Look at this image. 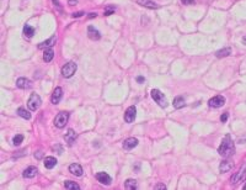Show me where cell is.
Listing matches in <instances>:
<instances>
[{
  "label": "cell",
  "instance_id": "6da1fadb",
  "mask_svg": "<svg viewBox=\"0 0 246 190\" xmlns=\"http://www.w3.org/2000/svg\"><path fill=\"white\" fill-rule=\"evenodd\" d=\"M218 153L220 156L225 157V158L234 153V142H233L231 137L229 135H226L223 138V141H221V143H220V146L218 148Z\"/></svg>",
  "mask_w": 246,
  "mask_h": 190
},
{
  "label": "cell",
  "instance_id": "7a4b0ae2",
  "mask_svg": "<svg viewBox=\"0 0 246 190\" xmlns=\"http://www.w3.org/2000/svg\"><path fill=\"white\" fill-rule=\"evenodd\" d=\"M150 95H151V98H153V100L159 106H161V107H166L167 106V99H166V96L164 95L159 89H153L151 92H150Z\"/></svg>",
  "mask_w": 246,
  "mask_h": 190
},
{
  "label": "cell",
  "instance_id": "3957f363",
  "mask_svg": "<svg viewBox=\"0 0 246 190\" xmlns=\"http://www.w3.org/2000/svg\"><path fill=\"white\" fill-rule=\"evenodd\" d=\"M78 69V65L76 63H74V62H68L67 64H64V67L62 68V76L64 78H70L73 77L74 74H75Z\"/></svg>",
  "mask_w": 246,
  "mask_h": 190
},
{
  "label": "cell",
  "instance_id": "277c9868",
  "mask_svg": "<svg viewBox=\"0 0 246 190\" xmlns=\"http://www.w3.org/2000/svg\"><path fill=\"white\" fill-rule=\"evenodd\" d=\"M68 120H69V114L68 112H64V111L59 112L54 119V126L58 127V128H63L68 123Z\"/></svg>",
  "mask_w": 246,
  "mask_h": 190
},
{
  "label": "cell",
  "instance_id": "5b68a950",
  "mask_svg": "<svg viewBox=\"0 0 246 190\" xmlns=\"http://www.w3.org/2000/svg\"><path fill=\"white\" fill-rule=\"evenodd\" d=\"M42 101H41V98L37 95V94H31L28 101H27V106L31 111H36L38 107L41 106Z\"/></svg>",
  "mask_w": 246,
  "mask_h": 190
},
{
  "label": "cell",
  "instance_id": "8992f818",
  "mask_svg": "<svg viewBox=\"0 0 246 190\" xmlns=\"http://www.w3.org/2000/svg\"><path fill=\"white\" fill-rule=\"evenodd\" d=\"M135 116H137V109H135V106H129L128 109L126 110V114H124V121L127 123H132L135 120Z\"/></svg>",
  "mask_w": 246,
  "mask_h": 190
},
{
  "label": "cell",
  "instance_id": "52a82bcc",
  "mask_svg": "<svg viewBox=\"0 0 246 190\" xmlns=\"http://www.w3.org/2000/svg\"><path fill=\"white\" fill-rule=\"evenodd\" d=\"M225 104V98L221 96V95H217L214 98H212L210 100L208 101V105L210 107H220Z\"/></svg>",
  "mask_w": 246,
  "mask_h": 190
},
{
  "label": "cell",
  "instance_id": "ba28073f",
  "mask_svg": "<svg viewBox=\"0 0 246 190\" xmlns=\"http://www.w3.org/2000/svg\"><path fill=\"white\" fill-rule=\"evenodd\" d=\"M246 178V166H244L239 172L235 173V175L231 179V183L233 184H237V183H241V181Z\"/></svg>",
  "mask_w": 246,
  "mask_h": 190
},
{
  "label": "cell",
  "instance_id": "9c48e42d",
  "mask_svg": "<svg viewBox=\"0 0 246 190\" xmlns=\"http://www.w3.org/2000/svg\"><path fill=\"white\" fill-rule=\"evenodd\" d=\"M96 179L100 181V183L105 184V185H110L111 181H112L111 177L107 174V173H105V172H98L96 174Z\"/></svg>",
  "mask_w": 246,
  "mask_h": 190
},
{
  "label": "cell",
  "instance_id": "30bf717a",
  "mask_svg": "<svg viewBox=\"0 0 246 190\" xmlns=\"http://www.w3.org/2000/svg\"><path fill=\"white\" fill-rule=\"evenodd\" d=\"M137 146H138V139L135 137H129V138L123 141V148L127 150V151L133 150V148L137 147Z\"/></svg>",
  "mask_w": 246,
  "mask_h": 190
},
{
  "label": "cell",
  "instance_id": "8fae6325",
  "mask_svg": "<svg viewBox=\"0 0 246 190\" xmlns=\"http://www.w3.org/2000/svg\"><path fill=\"white\" fill-rule=\"evenodd\" d=\"M233 167H234L233 161H230V159H225V161H223V162L220 163L219 170H220V173H226V172H229V170H231Z\"/></svg>",
  "mask_w": 246,
  "mask_h": 190
},
{
  "label": "cell",
  "instance_id": "7c38bea8",
  "mask_svg": "<svg viewBox=\"0 0 246 190\" xmlns=\"http://www.w3.org/2000/svg\"><path fill=\"white\" fill-rule=\"evenodd\" d=\"M69 172L71 174H74L75 177H81L83 175V167L78 163H73L69 166Z\"/></svg>",
  "mask_w": 246,
  "mask_h": 190
},
{
  "label": "cell",
  "instance_id": "4fadbf2b",
  "mask_svg": "<svg viewBox=\"0 0 246 190\" xmlns=\"http://www.w3.org/2000/svg\"><path fill=\"white\" fill-rule=\"evenodd\" d=\"M62 96H63V90H62V88H59V87L55 88L54 92H53V94H52V98H51L52 104H58L60 101Z\"/></svg>",
  "mask_w": 246,
  "mask_h": 190
},
{
  "label": "cell",
  "instance_id": "5bb4252c",
  "mask_svg": "<svg viewBox=\"0 0 246 190\" xmlns=\"http://www.w3.org/2000/svg\"><path fill=\"white\" fill-rule=\"evenodd\" d=\"M87 36H89L90 40H92V41H97V40L101 38L100 32H98L94 26H89L87 27Z\"/></svg>",
  "mask_w": 246,
  "mask_h": 190
},
{
  "label": "cell",
  "instance_id": "9a60e30c",
  "mask_svg": "<svg viewBox=\"0 0 246 190\" xmlns=\"http://www.w3.org/2000/svg\"><path fill=\"white\" fill-rule=\"evenodd\" d=\"M55 42H57V37H55V36H52V37H49L48 40H46L44 42L39 43V45H38V48H39V49H43V48H51L52 46H54V45H55Z\"/></svg>",
  "mask_w": 246,
  "mask_h": 190
},
{
  "label": "cell",
  "instance_id": "2e32d148",
  "mask_svg": "<svg viewBox=\"0 0 246 190\" xmlns=\"http://www.w3.org/2000/svg\"><path fill=\"white\" fill-rule=\"evenodd\" d=\"M16 85L20 89H28L31 87V81L27 78H19L17 81H16Z\"/></svg>",
  "mask_w": 246,
  "mask_h": 190
},
{
  "label": "cell",
  "instance_id": "e0dca14e",
  "mask_svg": "<svg viewBox=\"0 0 246 190\" xmlns=\"http://www.w3.org/2000/svg\"><path fill=\"white\" fill-rule=\"evenodd\" d=\"M78 137V135H76V132L74 131V130H68V132L67 134L64 135V139L67 141L69 145H71L74 141H75V138Z\"/></svg>",
  "mask_w": 246,
  "mask_h": 190
},
{
  "label": "cell",
  "instance_id": "ac0fdd59",
  "mask_svg": "<svg viewBox=\"0 0 246 190\" xmlns=\"http://www.w3.org/2000/svg\"><path fill=\"white\" fill-rule=\"evenodd\" d=\"M137 3L142 6H145L148 9H158L159 5L155 4L154 1H150V0H137Z\"/></svg>",
  "mask_w": 246,
  "mask_h": 190
},
{
  "label": "cell",
  "instance_id": "d6986e66",
  "mask_svg": "<svg viewBox=\"0 0 246 190\" xmlns=\"http://www.w3.org/2000/svg\"><path fill=\"white\" fill-rule=\"evenodd\" d=\"M37 173H38V169L36 167H28L27 169H25L23 177L25 178H33L37 175Z\"/></svg>",
  "mask_w": 246,
  "mask_h": 190
},
{
  "label": "cell",
  "instance_id": "ffe728a7",
  "mask_svg": "<svg viewBox=\"0 0 246 190\" xmlns=\"http://www.w3.org/2000/svg\"><path fill=\"white\" fill-rule=\"evenodd\" d=\"M57 166V159L54 157H46L44 158V167L47 169H52Z\"/></svg>",
  "mask_w": 246,
  "mask_h": 190
},
{
  "label": "cell",
  "instance_id": "44dd1931",
  "mask_svg": "<svg viewBox=\"0 0 246 190\" xmlns=\"http://www.w3.org/2000/svg\"><path fill=\"white\" fill-rule=\"evenodd\" d=\"M231 54V48L230 47H225L223 49H219V51L215 52V56L218 58H224V57H228Z\"/></svg>",
  "mask_w": 246,
  "mask_h": 190
},
{
  "label": "cell",
  "instance_id": "7402d4cb",
  "mask_svg": "<svg viewBox=\"0 0 246 190\" xmlns=\"http://www.w3.org/2000/svg\"><path fill=\"white\" fill-rule=\"evenodd\" d=\"M53 57H54V52L52 51L51 48H47L46 51H44V54H43V61L46 63H49V62L53 59Z\"/></svg>",
  "mask_w": 246,
  "mask_h": 190
},
{
  "label": "cell",
  "instance_id": "603a6c76",
  "mask_svg": "<svg viewBox=\"0 0 246 190\" xmlns=\"http://www.w3.org/2000/svg\"><path fill=\"white\" fill-rule=\"evenodd\" d=\"M17 114H19V116L20 117H22V119H25V120H30L31 119V114H30V111H27L25 107H19L17 109Z\"/></svg>",
  "mask_w": 246,
  "mask_h": 190
},
{
  "label": "cell",
  "instance_id": "cb8c5ba5",
  "mask_svg": "<svg viewBox=\"0 0 246 190\" xmlns=\"http://www.w3.org/2000/svg\"><path fill=\"white\" fill-rule=\"evenodd\" d=\"M23 35L26 36V37H32L35 35V29L31 26V25H25V27H23Z\"/></svg>",
  "mask_w": 246,
  "mask_h": 190
},
{
  "label": "cell",
  "instance_id": "d4e9b609",
  "mask_svg": "<svg viewBox=\"0 0 246 190\" xmlns=\"http://www.w3.org/2000/svg\"><path fill=\"white\" fill-rule=\"evenodd\" d=\"M186 104H185V98L182 96H176L175 98V100H174V106L176 107V109H181V107H183Z\"/></svg>",
  "mask_w": 246,
  "mask_h": 190
},
{
  "label": "cell",
  "instance_id": "484cf974",
  "mask_svg": "<svg viewBox=\"0 0 246 190\" xmlns=\"http://www.w3.org/2000/svg\"><path fill=\"white\" fill-rule=\"evenodd\" d=\"M124 186L126 189L128 190H133V189H137V181L134 179H127L126 183H124Z\"/></svg>",
  "mask_w": 246,
  "mask_h": 190
},
{
  "label": "cell",
  "instance_id": "4316f807",
  "mask_svg": "<svg viewBox=\"0 0 246 190\" xmlns=\"http://www.w3.org/2000/svg\"><path fill=\"white\" fill-rule=\"evenodd\" d=\"M64 186H65V189H68V190H79L80 189V186L76 184V183H74V181H65V184H64Z\"/></svg>",
  "mask_w": 246,
  "mask_h": 190
},
{
  "label": "cell",
  "instance_id": "83f0119b",
  "mask_svg": "<svg viewBox=\"0 0 246 190\" xmlns=\"http://www.w3.org/2000/svg\"><path fill=\"white\" fill-rule=\"evenodd\" d=\"M23 141V135H16L14 138H12V143L15 146H19L20 143H22Z\"/></svg>",
  "mask_w": 246,
  "mask_h": 190
},
{
  "label": "cell",
  "instance_id": "f1b7e54d",
  "mask_svg": "<svg viewBox=\"0 0 246 190\" xmlns=\"http://www.w3.org/2000/svg\"><path fill=\"white\" fill-rule=\"evenodd\" d=\"M114 10H116V9H114L113 6H108L107 9H106V11H105V16H110V15H112V14L114 12Z\"/></svg>",
  "mask_w": 246,
  "mask_h": 190
},
{
  "label": "cell",
  "instance_id": "f546056e",
  "mask_svg": "<svg viewBox=\"0 0 246 190\" xmlns=\"http://www.w3.org/2000/svg\"><path fill=\"white\" fill-rule=\"evenodd\" d=\"M228 117H229V114H228V112H224V114L220 116V121H221V122H225V121L228 120Z\"/></svg>",
  "mask_w": 246,
  "mask_h": 190
},
{
  "label": "cell",
  "instance_id": "4dcf8cb0",
  "mask_svg": "<svg viewBox=\"0 0 246 190\" xmlns=\"http://www.w3.org/2000/svg\"><path fill=\"white\" fill-rule=\"evenodd\" d=\"M83 15H84V11H78V12H73L71 16L76 19V18H80V16H83Z\"/></svg>",
  "mask_w": 246,
  "mask_h": 190
},
{
  "label": "cell",
  "instance_id": "1f68e13d",
  "mask_svg": "<svg viewBox=\"0 0 246 190\" xmlns=\"http://www.w3.org/2000/svg\"><path fill=\"white\" fill-rule=\"evenodd\" d=\"M183 5H192L194 3V0H181Z\"/></svg>",
  "mask_w": 246,
  "mask_h": 190
},
{
  "label": "cell",
  "instance_id": "d6a6232c",
  "mask_svg": "<svg viewBox=\"0 0 246 190\" xmlns=\"http://www.w3.org/2000/svg\"><path fill=\"white\" fill-rule=\"evenodd\" d=\"M137 81H138V83H140V84H142V83H144V81H145V78H144V77H142V76H139V77H137Z\"/></svg>",
  "mask_w": 246,
  "mask_h": 190
},
{
  "label": "cell",
  "instance_id": "836d02e7",
  "mask_svg": "<svg viewBox=\"0 0 246 190\" xmlns=\"http://www.w3.org/2000/svg\"><path fill=\"white\" fill-rule=\"evenodd\" d=\"M154 189H166V186L164 185V184H158V185H155Z\"/></svg>",
  "mask_w": 246,
  "mask_h": 190
},
{
  "label": "cell",
  "instance_id": "e575fe53",
  "mask_svg": "<svg viewBox=\"0 0 246 190\" xmlns=\"http://www.w3.org/2000/svg\"><path fill=\"white\" fill-rule=\"evenodd\" d=\"M68 4H69V5H76V4H78V0H69Z\"/></svg>",
  "mask_w": 246,
  "mask_h": 190
},
{
  "label": "cell",
  "instance_id": "d590c367",
  "mask_svg": "<svg viewBox=\"0 0 246 190\" xmlns=\"http://www.w3.org/2000/svg\"><path fill=\"white\" fill-rule=\"evenodd\" d=\"M36 158H37V159H41V158H42V152L38 151V152L36 153Z\"/></svg>",
  "mask_w": 246,
  "mask_h": 190
},
{
  "label": "cell",
  "instance_id": "8d00e7d4",
  "mask_svg": "<svg viewBox=\"0 0 246 190\" xmlns=\"http://www.w3.org/2000/svg\"><path fill=\"white\" fill-rule=\"evenodd\" d=\"M52 1H53V3H54V5H55V6H57V7H58V9L60 10V4L58 3V0H52Z\"/></svg>",
  "mask_w": 246,
  "mask_h": 190
},
{
  "label": "cell",
  "instance_id": "74e56055",
  "mask_svg": "<svg viewBox=\"0 0 246 190\" xmlns=\"http://www.w3.org/2000/svg\"><path fill=\"white\" fill-rule=\"evenodd\" d=\"M96 16H97V14H96V12H91V14H89L87 18H89V19H92V18H96Z\"/></svg>",
  "mask_w": 246,
  "mask_h": 190
},
{
  "label": "cell",
  "instance_id": "f35d334b",
  "mask_svg": "<svg viewBox=\"0 0 246 190\" xmlns=\"http://www.w3.org/2000/svg\"><path fill=\"white\" fill-rule=\"evenodd\" d=\"M242 42H244V43H245V45H246V36H245V37H244V38H242Z\"/></svg>",
  "mask_w": 246,
  "mask_h": 190
},
{
  "label": "cell",
  "instance_id": "ab89813d",
  "mask_svg": "<svg viewBox=\"0 0 246 190\" xmlns=\"http://www.w3.org/2000/svg\"><path fill=\"white\" fill-rule=\"evenodd\" d=\"M244 190H246V184H245V185H244Z\"/></svg>",
  "mask_w": 246,
  "mask_h": 190
}]
</instances>
